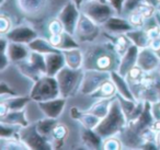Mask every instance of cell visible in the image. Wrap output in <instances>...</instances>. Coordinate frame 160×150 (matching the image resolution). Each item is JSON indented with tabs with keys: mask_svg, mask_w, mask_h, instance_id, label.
<instances>
[{
	"mask_svg": "<svg viewBox=\"0 0 160 150\" xmlns=\"http://www.w3.org/2000/svg\"><path fill=\"white\" fill-rule=\"evenodd\" d=\"M83 51V69H92L111 72L118 70L122 56L116 51L111 41L100 43H88Z\"/></svg>",
	"mask_w": 160,
	"mask_h": 150,
	"instance_id": "obj_1",
	"label": "cell"
},
{
	"mask_svg": "<svg viewBox=\"0 0 160 150\" xmlns=\"http://www.w3.org/2000/svg\"><path fill=\"white\" fill-rule=\"evenodd\" d=\"M127 124H128L127 117L125 115V113L123 112L120 102H118V98L115 95V98H114L113 102L111 104L109 113H108L104 118L101 119L100 124L94 129L103 138H107V137L116 136V135L121 134L125 129Z\"/></svg>",
	"mask_w": 160,
	"mask_h": 150,
	"instance_id": "obj_2",
	"label": "cell"
},
{
	"mask_svg": "<svg viewBox=\"0 0 160 150\" xmlns=\"http://www.w3.org/2000/svg\"><path fill=\"white\" fill-rule=\"evenodd\" d=\"M85 69H72L65 66L56 75L58 86H59L60 97L68 98L75 95L78 91H80L81 83H82Z\"/></svg>",
	"mask_w": 160,
	"mask_h": 150,
	"instance_id": "obj_3",
	"label": "cell"
},
{
	"mask_svg": "<svg viewBox=\"0 0 160 150\" xmlns=\"http://www.w3.org/2000/svg\"><path fill=\"white\" fill-rule=\"evenodd\" d=\"M30 97L36 103L60 97L59 86H58L56 77L47 75L41 77L38 81L34 82L31 92H30Z\"/></svg>",
	"mask_w": 160,
	"mask_h": 150,
	"instance_id": "obj_4",
	"label": "cell"
},
{
	"mask_svg": "<svg viewBox=\"0 0 160 150\" xmlns=\"http://www.w3.org/2000/svg\"><path fill=\"white\" fill-rule=\"evenodd\" d=\"M80 11L101 27L116 13L109 2L100 0H85L80 7Z\"/></svg>",
	"mask_w": 160,
	"mask_h": 150,
	"instance_id": "obj_5",
	"label": "cell"
},
{
	"mask_svg": "<svg viewBox=\"0 0 160 150\" xmlns=\"http://www.w3.org/2000/svg\"><path fill=\"white\" fill-rule=\"evenodd\" d=\"M19 138L31 150H51L54 149L49 137L42 135L36 128V123L21 127L19 130Z\"/></svg>",
	"mask_w": 160,
	"mask_h": 150,
	"instance_id": "obj_6",
	"label": "cell"
},
{
	"mask_svg": "<svg viewBox=\"0 0 160 150\" xmlns=\"http://www.w3.org/2000/svg\"><path fill=\"white\" fill-rule=\"evenodd\" d=\"M101 29H102L101 25L97 24L89 17H87L81 12L73 35L80 44L93 43L100 35Z\"/></svg>",
	"mask_w": 160,
	"mask_h": 150,
	"instance_id": "obj_7",
	"label": "cell"
},
{
	"mask_svg": "<svg viewBox=\"0 0 160 150\" xmlns=\"http://www.w3.org/2000/svg\"><path fill=\"white\" fill-rule=\"evenodd\" d=\"M109 79H111V73L108 71L87 69V70H85V76H83L82 83H81V88H80V93L83 95H92Z\"/></svg>",
	"mask_w": 160,
	"mask_h": 150,
	"instance_id": "obj_8",
	"label": "cell"
},
{
	"mask_svg": "<svg viewBox=\"0 0 160 150\" xmlns=\"http://www.w3.org/2000/svg\"><path fill=\"white\" fill-rule=\"evenodd\" d=\"M80 13H81L80 8L73 1H71V0L68 1L62 7V9L58 13L57 18L62 23L65 31L70 34H75L78 20L80 18Z\"/></svg>",
	"mask_w": 160,
	"mask_h": 150,
	"instance_id": "obj_9",
	"label": "cell"
},
{
	"mask_svg": "<svg viewBox=\"0 0 160 150\" xmlns=\"http://www.w3.org/2000/svg\"><path fill=\"white\" fill-rule=\"evenodd\" d=\"M137 66L144 72H152L160 66V58L158 54L150 47H145L139 49Z\"/></svg>",
	"mask_w": 160,
	"mask_h": 150,
	"instance_id": "obj_10",
	"label": "cell"
},
{
	"mask_svg": "<svg viewBox=\"0 0 160 150\" xmlns=\"http://www.w3.org/2000/svg\"><path fill=\"white\" fill-rule=\"evenodd\" d=\"M6 38L9 42L22 43V44H30L34 38H38V32L31 28L30 25H19V27L12 28L7 34Z\"/></svg>",
	"mask_w": 160,
	"mask_h": 150,
	"instance_id": "obj_11",
	"label": "cell"
},
{
	"mask_svg": "<svg viewBox=\"0 0 160 150\" xmlns=\"http://www.w3.org/2000/svg\"><path fill=\"white\" fill-rule=\"evenodd\" d=\"M66 103H67L66 98L58 97L56 99L48 100V101L38 102V105L46 117L58 118L62 114V112H64Z\"/></svg>",
	"mask_w": 160,
	"mask_h": 150,
	"instance_id": "obj_12",
	"label": "cell"
},
{
	"mask_svg": "<svg viewBox=\"0 0 160 150\" xmlns=\"http://www.w3.org/2000/svg\"><path fill=\"white\" fill-rule=\"evenodd\" d=\"M139 49H140L139 47L132 44L131 46L128 47V49L122 55V57H121L120 67H118V70L122 76L126 77L128 71L131 70L132 68H134L135 66H137Z\"/></svg>",
	"mask_w": 160,
	"mask_h": 150,
	"instance_id": "obj_13",
	"label": "cell"
},
{
	"mask_svg": "<svg viewBox=\"0 0 160 150\" xmlns=\"http://www.w3.org/2000/svg\"><path fill=\"white\" fill-rule=\"evenodd\" d=\"M102 29L109 34H126L134 30V27L127 19L113 16L102 25Z\"/></svg>",
	"mask_w": 160,
	"mask_h": 150,
	"instance_id": "obj_14",
	"label": "cell"
},
{
	"mask_svg": "<svg viewBox=\"0 0 160 150\" xmlns=\"http://www.w3.org/2000/svg\"><path fill=\"white\" fill-rule=\"evenodd\" d=\"M48 0H17V7L25 16L35 17L46 8Z\"/></svg>",
	"mask_w": 160,
	"mask_h": 150,
	"instance_id": "obj_15",
	"label": "cell"
},
{
	"mask_svg": "<svg viewBox=\"0 0 160 150\" xmlns=\"http://www.w3.org/2000/svg\"><path fill=\"white\" fill-rule=\"evenodd\" d=\"M70 116L79 122L81 126L86 128H91V129H94L101 122L100 117L94 115L90 111H81L76 106L70 108Z\"/></svg>",
	"mask_w": 160,
	"mask_h": 150,
	"instance_id": "obj_16",
	"label": "cell"
},
{
	"mask_svg": "<svg viewBox=\"0 0 160 150\" xmlns=\"http://www.w3.org/2000/svg\"><path fill=\"white\" fill-rule=\"evenodd\" d=\"M80 136H81V140H82L83 145L91 150H99L102 149L103 147V137L97 132L96 129H91V128H86L81 127L80 130Z\"/></svg>",
	"mask_w": 160,
	"mask_h": 150,
	"instance_id": "obj_17",
	"label": "cell"
},
{
	"mask_svg": "<svg viewBox=\"0 0 160 150\" xmlns=\"http://www.w3.org/2000/svg\"><path fill=\"white\" fill-rule=\"evenodd\" d=\"M45 62H46V75L52 77H56V75L66 66V62L62 51L46 54Z\"/></svg>",
	"mask_w": 160,
	"mask_h": 150,
	"instance_id": "obj_18",
	"label": "cell"
},
{
	"mask_svg": "<svg viewBox=\"0 0 160 150\" xmlns=\"http://www.w3.org/2000/svg\"><path fill=\"white\" fill-rule=\"evenodd\" d=\"M110 73H111V80L114 82V84H115L116 91H118V94H121L122 97L126 98V99H129V100H137L135 94H134L133 90H132L131 84L127 81L126 77L122 76L118 70L111 71Z\"/></svg>",
	"mask_w": 160,
	"mask_h": 150,
	"instance_id": "obj_19",
	"label": "cell"
},
{
	"mask_svg": "<svg viewBox=\"0 0 160 150\" xmlns=\"http://www.w3.org/2000/svg\"><path fill=\"white\" fill-rule=\"evenodd\" d=\"M30 53H31V49H30L29 45L22 44V43L9 42L7 55L11 62H16L17 64L19 62L28 59Z\"/></svg>",
	"mask_w": 160,
	"mask_h": 150,
	"instance_id": "obj_20",
	"label": "cell"
},
{
	"mask_svg": "<svg viewBox=\"0 0 160 150\" xmlns=\"http://www.w3.org/2000/svg\"><path fill=\"white\" fill-rule=\"evenodd\" d=\"M62 55L65 57L66 66L72 69H79L83 68V51L81 48H71V49H65L62 51Z\"/></svg>",
	"mask_w": 160,
	"mask_h": 150,
	"instance_id": "obj_21",
	"label": "cell"
},
{
	"mask_svg": "<svg viewBox=\"0 0 160 150\" xmlns=\"http://www.w3.org/2000/svg\"><path fill=\"white\" fill-rule=\"evenodd\" d=\"M0 123L25 127V126L29 125L27 115H25V108L19 111H10L6 116L0 117Z\"/></svg>",
	"mask_w": 160,
	"mask_h": 150,
	"instance_id": "obj_22",
	"label": "cell"
},
{
	"mask_svg": "<svg viewBox=\"0 0 160 150\" xmlns=\"http://www.w3.org/2000/svg\"><path fill=\"white\" fill-rule=\"evenodd\" d=\"M31 49V52H36V53L43 54V55H46V54L51 53H56V52H60V49L56 48L55 46L51 44V42L48 41V38H36L32 41L30 44H28Z\"/></svg>",
	"mask_w": 160,
	"mask_h": 150,
	"instance_id": "obj_23",
	"label": "cell"
},
{
	"mask_svg": "<svg viewBox=\"0 0 160 150\" xmlns=\"http://www.w3.org/2000/svg\"><path fill=\"white\" fill-rule=\"evenodd\" d=\"M127 38L131 40V42L134 45H136L139 48H145V47H149L150 44V38L147 34V31L142 29H134L132 31L126 33Z\"/></svg>",
	"mask_w": 160,
	"mask_h": 150,
	"instance_id": "obj_24",
	"label": "cell"
},
{
	"mask_svg": "<svg viewBox=\"0 0 160 150\" xmlns=\"http://www.w3.org/2000/svg\"><path fill=\"white\" fill-rule=\"evenodd\" d=\"M17 68H18V70L20 71L24 77L29 78L31 81H33V83L35 81H38L41 77L44 76L35 66H34V65H32L28 59L17 62Z\"/></svg>",
	"mask_w": 160,
	"mask_h": 150,
	"instance_id": "obj_25",
	"label": "cell"
},
{
	"mask_svg": "<svg viewBox=\"0 0 160 150\" xmlns=\"http://www.w3.org/2000/svg\"><path fill=\"white\" fill-rule=\"evenodd\" d=\"M107 38L113 43V45L115 46L116 51L118 52L121 56L125 53V52L128 49V47L131 46L133 43L131 42L128 38H127L126 34H109L105 33Z\"/></svg>",
	"mask_w": 160,
	"mask_h": 150,
	"instance_id": "obj_26",
	"label": "cell"
},
{
	"mask_svg": "<svg viewBox=\"0 0 160 150\" xmlns=\"http://www.w3.org/2000/svg\"><path fill=\"white\" fill-rule=\"evenodd\" d=\"M114 98H109V99H98V101H97L88 111L93 113L94 115L100 117L101 119L104 118V117L107 116L108 113H109L110 108H111V104H112V102H113Z\"/></svg>",
	"mask_w": 160,
	"mask_h": 150,
	"instance_id": "obj_27",
	"label": "cell"
},
{
	"mask_svg": "<svg viewBox=\"0 0 160 150\" xmlns=\"http://www.w3.org/2000/svg\"><path fill=\"white\" fill-rule=\"evenodd\" d=\"M116 93H118V91H116L115 84L111 79H109L91 97L96 98V99H109V98H114L116 95Z\"/></svg>",
	"mask_w": 160,
	"mask_h": 150,
	"instance_id": "obj_28",
	"label": "cell"
},
{
	"mask_svg": "<svg viewBox=\"0 0 160 150\" xmlns=\"http://www.w3.org/2000/svg\"><path fill=\"white\" fill-rule=\"evenodd\" d=\"M57 123H58L57 118L47 117V118H43L36 122V128H38V130L42 135L49 137V136H52V132H53L54 128H55Z\"/></svg>",
	"mask_w": 160,
	"mask_h": 150,
	"instance_id": "obj_29",
	"label": "cell"
},
{
	"mask_svg": "<svg viewBox=\"0 0 160 150\" xmlns=\"http://www.w3.org/2000/svg\"><path fill=\"white\" fill-rule=\"evenodd\" d=\"M7 102V104L9 105L10 110L11 111H19V110H23L25 108L27 104L31 101V97L28 95V97H11V98H7V99H2Z\"/></svg>",
	"mask_w": 160,
	"mask_h": 150,
	"instance_id": "obj_30",
	"label": "cell"
},
{
	"mask_svg": "<svg viewBox=\"0 0 160 150\" xmlns=\"http://www.w3.org/2000/svg\"><path fill=\"white\" fill-rule=\"evenodd\" d=\"M20 128L21 126L0 123V138H19V130H20Z\"/></svg>",
	"mask_w": 160,
	"mask_h": 150,
	"instance_id": "obj_31",
	"label": "cell"
},
{
	"mask_svg": "<svg viewBox=\"0 0 160 150\" xmlns=\"http://www.w3.org/2000/svg\"><path fill=\"white\" fill-rule=\"evenodd\" d=\"M80 43L77 41L73 34H70L68 32L64 31L62 33V43H60L59 49L65 51V49H71V48H79Z\"/></svg>",
	"mask_w": 160,
	"mask_h": 150,
	"instance_id": "obj_32",
	"label": "cell"
},
{
	"mask_svg": "<svg viewBox=\"0 0 160 150\" xmlns=\"http://www.w3.org/2000/svg\"><path fill=\"white\" fill-rule=\"evenodd\" d=\"M28 60L31 62L32 65L36 67L43 75H46V62H45V55L36 52H31L28 57Z\"/></svg>",
	"mask_w": 160,
	"mask_h": 150,
	"instance_id": "obj_33",
	"label": "cell"
},
{
	"mask_svg": "<svg viewBox=\"0 0 160 150\" xmlns=\"http://www.w3.org/2000/svg\"><path fill=\"white\" fill-rule=\"evenodd\" d=\"M1 149L2 150H24L29 149L28 146L21 140L20 138H8V139H2L1 138Z\"/></svg>",
	"mask_w": 160,
	"mask_h": 150,
	"instance_id": "obj_34",
	"label": "cell"
},
{
	"mask_svg": "<svg viewBox=\"0 0 160 150\" xmlns=\"http://www.w3.org/2000/svg\"><path fill=\"white\" fill-rule=\"evenodd\" d=\"M142 5H150L153 7H157L158 0H126L124 5V11L132 12Z\"/></svg>",
	"mask_w": 160,
	"mask_h": 150,
	"instance_id": "obj_35",
	"label": "cell"
},
{
	"mask_svg": "<svg viewBox=\"0 0 160 150\" xmlns=\"http://www.w3.org/2000/svg\"><path fill=\"white\" fill-rule=\"evenodd\" d=\"M127 20H128L129 23L133 25L134 29H142V28L145 25V23H146L147 19L145 18L138 10H134V11L129 12Z\"/></svg>",
	"mask_w": 160,
	"mask_h": 150,
	"instance_id": "obj_36",
	"label": "cell"
},
{
	"mask_svg": "<svg viewBox=\"0 0 160 150\" xmlns=\"http://www.w3.org/2000/svg\"><path fill=\"white\" fill-rule=\"evenodd\" d=\"M123 148L122 139L116 138L115 136H110L103 139V147L104 150H121Z\"/></svg>",
	"mask_w": 160,
	"mask_h": 150,
	"instance_id": "obj_37",
	"label": "cell"
},
{
	"mask_svg": "<svg viewBox=\"0 0 160 150\" xmlns=\"http://www.w3.org/2000/svg\"><path fill=\"white\" fill-rule=\"evenodd\" d=\"M69 135V129L65 124L57 123L54 128L53 132H52V137L53 139H59V140H65L67 136Z\"/></svg>",
	"mask_w": 160,
	"mask_h": 150,
	"instance_id": "obj_38",
	"label": "cell"
},
{
	"mask_svg": "<svg viewBox=\"0 0 160 150\" xmlns=\"http://www.w3.org/2000/svg\"><path fill=\"white\" fill-rule=\"evenodd\" d=\"M47 31L49 34H62L65 31V29L59 19L56 18L49 21V23L47 24Z\"/></svg>",
	"mask_w": 160,
	"mask_h": 150,
	"instance_id": "obj_39",
	"label": "cell"
},
{
	"mask_svg": "<svg viewBox=\"0 0 160 150\" xmlns=\"http://www.w3.org/2000/svg\"><path fill=\"white\" fill-rule=\"evenodd\" d=\"M12 29V22L11 19L6 14L0 16V33L1 35H6L10 30Z\"/></svg>",
	"mask_w": 160,
	"mask_h": 150,
	"instance_id": "obj_40",
	"label": "cell"
},
{
	"mask_svg": "<svg viewBox=\"0 0 160 150\" xmlns=\"http://www.w3.org/2000/svg\"><path fill=\"white\" fill-rule=\"evenodd\" d=\"M17 95H18V92H16L5 81H1V83H0V97L2 99H7V98L17 97Z\"/></svg>",
	"mask_w": 160,
	"mask_h": 150,
	"instance_id": "obj_41",
	"label": "cell"
},
{
	"mask_svg": "<svg viewBox=\"0 0 160 150\" xmlns=\"http://www.w3.org/2000/svg\"><path fill=\"white\" fill-rule=\"evenodd\" d=\"M136 10H138L146 19H151L155 17V13L157 12V7L150 5H142L139 6Z\"/></svg>",
	"mask_w": 160,
	"mask_h": 150,
	"instance_id": "obj_42",
	"label": "cell"
},
{
	"mask_svg": "<svg viewBox=\"0 0 160 150\" xmlns=\"http://www.w3.org/2000/svg\"><path fill=\"white\" fill-rule=\"evenodd\" d=\"M107 1L111 5V7L115 10L118 14H121L124 11V5L126 0H107Z\"/></svg>",
	"mask_w": 160,
	"mask_h": 150,
	"instance_id": "obj_43",
	"label": "cell"
},
{
	"mask_svg": "<svg viewBox=\"0 0 160 150\" xmlns=\"http://www.w3.org/2000/svg\"><path fill=\"white\" fill-rule=\"evenodd\" d=\"M48 41L51 42V44L53 46H55L56 48L59 49L60 43H62V34H49Z\"/></svg>",
	"mask_w": 160,
	"mask_h": 150,
	"instance_id": "obj_44",
	"label": "cell"
},
{
	"mask_svg": "<svg viewBox=\"0 0 160 150\" xmlns=\"http://www.w3.org/2000/svg\"><path fill=\"white\" fill-rule=\"evenodd\" d=\"M151 112L155 119H160V100L151 103Z\"/></svg>",
	"mask_w": 160,
	"mask_h": 150,
	"instance_id": "obj_45",
	"label": "cell"
},
{
	"mask_svg": "<svg viewBox=\"0 0 160 150\" xmlns=\"http://www.w3.org/2000/svg\"><path fill=\"white\" fill-rule=\"evenodd\" d=\"M10 59L8 57L7 53H1V62H0V71H3L10 64Z\"/></svg>",
	"mask_w": 160,
	"mask_h": 150,
	"instance_id": "obj_46",
	"label": "cell"
},
{
	"mask_svg": "<svg viewBox=\"0 0 160 150\" xmlns=\"http://www.w3.org/2000/svg\"><path fill=\"white\" fill-rule=\"evenodd\" d=\"M10 111H11V110H10L9 105H8L7 102H6L5 100H2V101L0 102V117L6 116V115H7Z\"/></svg>",
	"mask_w": 160,
	"mask_h": 150,
	"instance_id": "obj_47",
	"label": "cell"
},
{
	"mask_svg": "<svg viewBox=\"0 0 160 150\" xmlns=\"http://www.w3.org/2000/svg\"><path fill=\"white\" fill-rule=\"evenodd\" d=\"M8 46H9V40L5 35H2L0 38V51H1V53H7Z\"/></svg>",
	"mask_w": 160,
	"mask_h": 150,
	"instance_id": "obj_48",
	"label": "cell"
},
{
	"mask_svg": "<svg viewBox=\"0 0 160 150\" xmlns=\"http://www.w3.org/2000/svg\"><path fill=\"white\" fill-rule=\"evenodd\" d=\"M149 47H150L152 51H155L156 53L160 51V38H153V40L150 41V44H149Z\"/></svg>",
	"mask_w": 160,
	"mask_h": 150,
	"instance_id": "obj_49",
	"label": "cell"
},
{
	"mask_svg": "<svg viewBox=\"0 0 160 150\" xmlns=\"http://www.w3.org/2000/svg\"><path fill=\"white\" fill-rule=\"evenodd\" d=\"M155 88L156 91H157L158 98L160 100V73L158 76H156V80H155Z\"/></svg>",
	"mask_w": 160,
	"mask_h": 150,
	"instance_id": "obj_50",
	"label": "cell"
},
{
	"mask_svg": "<svg viewBox=\"0 0 160 150\" xmlns=\"http://www.w3.org/2000/svg\"><path fill=\"white\" fill-rule=\"evenodd\" d=\"M155 142L157 145L158 149L160 150V132H156V137H155Z\"/></svg>",
	"mask_w": 160,
	"mask_h": 150,
	"instance_id": "obj_51",
	"label": "cell"
},
{
	"mask_svg": "<svg viewBox=\"0 0 160 150\" xmlns=\"http://www.w3.org/2000/svg\"><path fill=\"white\" fill-rule=\"evenodd\" d=\"M71 1H73V2L76 3V5L78 6V7H81V5H82L83 3V1H85V0H71Z\"/></svg>",
	"mask_w": 160,
	"mask_h": 150,
	"instance_id": "obj_52",
	"label": "cell"
},
{
	"mask_svg": "<svg viewBox=\"0 0 160 150\" xmlns=\"http://www.w3.org/2000/svg\"><path fill=\"white\" fill-rule=\"evenodd\" d=\"M157 11L160 13V3H158V6H157Z\"/></svg>",
	"mask_w": 160,
	"mask_h": 150,
	"instance_id": "obj_53",
	"label": "cell"
},
{
	"mask_svg": "<svg viewBox=\"0 0 160 150\" xmlns=\"http://www.w3.org/2000/svg\"><path fill=\"white\" fill-rule=\"evenodd\" d=\"M6 2V0H0V3H1V6H3Z\"/></svg>",
	"mask_w": 160,
	"mask_h": 150,
	"instance_id": "obj_54",
	"label": "cell"
},
{
	"mask_svg": "<svg viewBox=\"0 0 160 150\" xmlns=\"http://www.w3.org/2000/svg\"><path fill=\"white\" fill-rule=\"evenodd\" d=\"M157 54H158V56H159V58H160V51H159V52H157Z\"/></svg>",
	"mask_w": 160,
	"mask_h": 150,
	"instance_id": "obj_55",
	"label": "cell"
},
{
	"mask_svg": "<svg viewBox=\"0 0 160 150\" xmlns=\"http://www.w3.org/2000/svg\"><path fill=\"white\" fill-rule=\"evenodd\" d=\"M100 1H103V2H108L107 0H100Z\"/></svg>",
	"mask_w": 160,
	"mask_h": 150,
	"instance_id": "obj_56",
	"label": "cell"
},
{
	"mask_svg": "<svg viewBox=\"0 0 160 150\" xmlns=\"http://www.w3.org/2000/svg\"><path fill=\"white\" fill-rule=\"evenodd\" d=\"M158 3H160V0H158Z\"/></svg>",
	"mask_w": 160,
	"mask_h": 150,
	"instance_id": "obj_57",
	"label": "cell"
},
{
	"mask_svg": "<svg viewBox=\"0 0 160 150\" xmlns=\"http://www.w3.org/2000/svg\"><path fill=\"white\" fill-rule=\"evenodd\" d=\"M159 73H160V72H159Z\"/></svg>",
	"mask_w": 160,
	"mask_h": 150,
	"instance_id": "obj_58",
	"label": "cell"
}]
</instances>
